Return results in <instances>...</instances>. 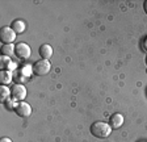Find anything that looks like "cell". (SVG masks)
Returning a JSON list of instances; mask_svg holds the SVG:
<instances>
[{
	"instance_id": "cell-10",
	"label": "cell",
	"mask_w": 147,
	"mask_h": 142,
	"mask_svg": "<svg viewBox=\"0 0 147 142\" xmlns=\"http://www.w3.org/2000/svg\"><path fill=\"white\" fill-rule=\"evenodd\" d=\"M0 65H1V68L3 70H7V71H16V65L12 62V59L9 57H5V55H1L0 58Z\"/></svg>"
},
{
	"instance_id": "cell-2",
	"label": "cell",
	"mask_w": 147,
	"mask_h": 142,
	"mask_svg": "<svg viewBox=\"0 0 147 142\" xmlns=\"http://www.w3.org/2000/svg\"><path fill=\"white\" fill-rule=\"evenodd\" d=\"M32 70H33V74L37 76H43V75L49 74L50 70H51V65L47 59H40L33 63L32 66Z\"/></svg>"
},
{
	"instance_id": "cell-16",
	"label": "cell",
	"mask_w": 147,
	"mask_h": 142,
	"mask_svg": "<svg viewBox=\"0 0 147 142\" xmlns=\"http://www.w3.org/2000/svg\"><path fill=\"white\" fill-rule=\"evenodd\" d=\"M142 46H143V49L147 51V36H146V37H144L143 42H142Z\"/></svg>"
},
{
	"instance_id": "cell-14",
	"label": "cell",
	"mask_w": 147,
	"mask_h": 142,
	"mask_svg": "<svg viewBox=\"0 0 147 142\" xmlns=\"http://www.w3.org/2000/svg\"><path fill=\"white\" fill-rule=\"evenodd\" d=\"M0 99H1V103H5L7 100L11 99V88L8 86L0 87Z\"/></svg>"
},
{
	"instance_id": "cell-19",
	"label": "cell",
	"mask_w": 147,
	"mask_h": 142,
	"mask_svg": "<svg viewBox=\"0 0 147 142\" xmlns=\"http://www.w3.org/2000/svg\"><path fill=\"white\" fill-rule=\"evenodd\" d=\"M146 62H147V61H146Z\"/></svg>"
},
{
	"instance_id": "cell-13",
	"label": "cell",
	"mask_w": 147,
	"mask_h": 142,
	"mask_svg": "<svg viewBox=\"0 0 147 142\" xmlns=\"http://www.w3.org/2000/svg\"><path fill=\"white\" fill-rule=\"evenodd\" d=\"M15 49H16V45H13V43H5V45L1 46V55L12 57L15 54Z\"/></svg>"
},
{
	"instance_id": "cell-8",
	"label": "cell",
	"mask_w": 147,
	"mask_h": 142,
	"mask_svg": "<svg viewBox=\"0 0 147 142\" xmlns=\"http://www.w3.org/2000/svg\"><path fill=\"white\" fill-rule=\"evenodd\" d=\"M109 125L112 129H118L123 125V116L121 113H113L109 118Z\"/></svg>"
},
{
	"instance_id": "cell-5",
	"label": "cell",
	"mask_w": 147,
	"mask_h": 142,
	"mask_svg": "<svg viewBox=\"0 0 147 142\" xmlns=\"http://www.w3.org/2000/svg\"><path fill=\"white\" fill-rule=\"evenodd\" d=\"M0 40H1L3 45L13 43V41L16 40V32L11 26H1V29H0Z\"/></svg>"
},
{
	"instance_id": "cell-3",
	"label": "cell",
	"mask_w": 147,
	"mask_h": 142,
	"mask_svg": "<svg viewBox=\"0 0 147 142\" xmlns=\"http://www.w3.org/2000/svg\"><path fill=\"white\" fill-rule=\"evenodd\" d=\"M26 95H28V91L24 87V84L15 83L12 87H11V97H12L15 101H17V103L24 101Z\"/></svg>"
},
{
	"instance_id": "cell-11",
	"label": "cell",
	"mask_w": 147,
	"mask_h": 142,
	"mask_svg": "<svg viewBox=\"0 0 147 142\" xmlns=\"http://www.w3.org/2000/svg\"><path fill=\"white\" fill-rule=\"evenodd\" d=\"M11 28H12L13 30L16 32V34L24 33L25 29H26V24H25L24 20L17 19V20H13V21H12V24H11Z\"/></svg>"
},
{
	"instance_id": "cell-9",
	"label": "cell",
	"mask_w": 147,
	"mask_h": 142,
	"mask_svg": "<svg viewBox=\"0 0 147 142\" xmlns=\"http://www.w3.org/2000/svg\"><path fill=\"white\" fill-rule=\"evenodd\" d=\"M38 54H40V57L42 59H47L49 61V58H51L53 55V47L50 46L49 43H43L38 49Z\"/></svg>"
},
{
	"instance_id": "cell-6",
	"label": "cell",
	"mask_w": 147,
	"mask_h": 142,
	"mask_svg": "<svg viewBox=\"0 0 147 142\" xmlns=\"http://www.w3.org/2000/svg\"><path fill=\"white\" fill-rule=\"evenodd\" d=\"M32 54V49L30 46L28 45V43L25 42H20L16 45V49H15V55L17 57L18 59H28L29 57H30Z\"/></svg>"
},
{
	"instance_id": "cell-12",
	"label": "cell",
	"mask_w": 147,
	"mask_h": 142,
	"mask_svg": "<svg viewBox=\"0 0 147 142\" xmlns=\"http://www.w3.org/2000/svg\"><path fill=\"white\" fill-rule=\"evenodd\" d=\"M12 80H13L12 71L1 70V72H0V82H1V86H8L9 83H12Z\"/></svg>"
},
{
	"instance_id": "cell-7",
	"label": "cell",
	"mask_w": 147,
	"mask_h": 142,
	"mask_svg": "<svg viewBox=\"0 0 147 142\" xmlns=\"http://www.w3.org/2000/svg\"><path fill=\"white\" fill-rule=\"evenodd\" d=\"M15 112L17 116H20V117H22V118H26V117H29L32 113V107L28 104L26 101H20L17 104V107H16Z\"/></svg>"
},
{
	"instance_id": "cell-17",
	"label": "cell",
	"mask_w": 147,
	"mask_h": 142,
	"mask_svg": "<svg viewBox=\"0 0 147 142\" xmlns=\"http://www.w3.org/2000/svg\"><path fill=\"white\" fill-rule=\"evenodd\" d=\"M0 142H12V139L8 138V137H3V138L0 139Z\"/></svg>"
},
{
	"instance_id": "cell-1",
	"label": "cell",
	"mask_w": 147,
	"mask_h": 142,
	"mask_svg": "<svg viewBox=\"0 0 147 142\" xmlns=\"http://www.w3.org/2000/svg\"><path fill=\"white\" fill-rule=\"evenodd\" d=\"M112 126L109 125V122H104V121H95L91 125V134L96 138L104 139L112 134Z\"/></svg>"
},
{
	"instance_id": "cell-18",
	"label": "cell",
	"mask_w": 147,
	"mask_h": 142,
	"mask_svg": "<svg viewBox=\"0 0 147 142\" xmlns=\"http://www.w3.org/2000/svg\"><path fill=\"white\" fill-rule=\"evenodd\" d=\"M143 11H144V13H146V15H147V0H146V1H144V3H143Z\"/></svg>"
},
{
	"instance_id": "cell-4",
	"label": "cell",
	"mask_w": 147,
	"mask_h": 142,
	"mask_svg": "<svg viewBox=\"0 0 147 142\" xmlns=\"http://www.w3.org/2000/svg\"><path fill=\"white\" fill-rule=\"evenodd\" d=\"M30 74H33V70L29 66H24L20 70H16L13 74V80L17 84H24L28 80V78L30 76Z\"/></svg>"
},
{
	"instance_id": "cell-15",
	"label": "cell",
	"mask_w": 147,
	"mask_h": 142,
	"mask_svg": "<svg viewBox=\"0 0 147 142\" xmlns=\"http://www.w3.org/2000/svg\"><path fill=\"white\" fill-rule=\"evenodd\" d=\"M17 104H18V103H17V101H15V100H13L12 97H11L9 100H7V101L4 103V107H5L7 109H9V111H12V109L15 111L16 107H17Z\"/></svg>"
}]
</instances>
